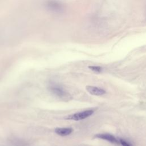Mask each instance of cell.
Here are the masks:
<instances>
[{
	"instance_id": "obj_2",
	"label": "cell",
	"mask_w": 146,
	"mask_h": 146,
	"mask_svg": "<svg viewBox=\"0 0 146 146\" xmlns=\"http://www.w3.org/2000/svg\"><path fill=\"white\" fill-rule=\"evenodd\" d=\"M94 110H87L83 111H81L79 112L75 113L74 114L70 115L68 116L67 117H66V119L67 120H72L75 121H78L80 120H83L89 116H90L91 115L94 113Z\"/></svg>"
},
{
	"instance_id": "obj_4",
	"label": "cell",
	"mask_w": 146,
	"mask_h": 146,
	"mask_svg": "<svg viewBox=\"0 0 146 146\" xmlns=\"http://www.w3.org/2000/svg\"><path fill=\"white\" fill-rule=\"evenodd\" d=\"M86 89L90 94L95 96H101L106 92L104 89L92 86H87Z\"/></svg>"
},
{
	"instance_id": "obj_1",
	"label": "cell",
	"mask_w": 146,
	"mask_h": 146,
	"mask_svg": "<svg viewBox=\"0 0 146 146\" xmlns=\"http://www.w3.org/2000/svg\"><path fill=\"white\" fill-rule=\"evenodd\" d=\"M45 8L54 14L62 13L64 10V5L60 0H46L44 3Z\"/></svg>"
},
{
	"instance_id": "obj_5",
	"label": "cell",
	"mask_w": 146,
	"mask_h": 146,
	"mask_svg": "<svg viewBox=\"0 0 146 146\" xmlns=\"http://www.w3.org/2000/svg\"><path fill=\"white\" fill-rule=\"evenodd\" d=\"M95 137L99 138L100 139L105 140H107L109 142H111L112 143H115V144H119V139H116L114 136L108 134V133H99V134H96L95 136Z\"/></svg>"
},
{
	"instance_id": "obj_7",
	"label": "cell",
	"mask_w": 146,
	"mask_h": 146,
	"mask_svg": "<svg viewBox=\"0 0 146 146\" xmlns=\"http://www.w3.org/2000/svg\"><path fill=\"white\" fill-rule=\"evenodd\" d=\"M88 68L92 71L96 72H100L102 70V68L101 67L97 66H88Z\"/></svg>"
},
{
	"instance_id": "obj_6",
	"label": "cell",
	"mask_w": 146,
	"mask_h": 146,
	"mask_svg": "<svg viewBox=\"0 0 146 146\" xmlns=\"http://www.w3.org/2000/svg\"><path fill=\"white\" fill-rule=\"evenodd\" d=\"M73 132V129L70 127L56 128L55 129V132L60 136H67L70 135Z\"/></svg>"
},
{
	"instance_id": "obj_8",
	"label": "cell",
	"mask_w": 146,
	"mask_h": 146,
	"mask_svg": "<svg viewBox=\"0 0 146 146\" xmlns=\"http://www.w3.org/2000/svg\"><path fill=\"white\" fill-rule=\"evenodd\" d=\"M119 144H120L122 146H132L129 143L127 142V141H125L124 139H119Z\"/></svg>"
},
{
	"instance_id": "obj_3",
	"label": "cell",
	"mask_w": 146,
	"mask_h": 146,
	"mask_svg": "<svg viewBox=\"0 0 146 146\" xmlns=\"http://www.w3.org/2000/svg\"><path fill=\"white\" fill-rule=\"evenodd\" d=\"M49 90L54 95L61 99H65L69 95L63 89L58 86H51Z\"/></svg>"
}]
</instances>
